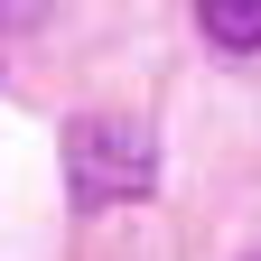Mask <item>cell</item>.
Returning a JSON list of instances; mask_svg holds the SVG:
<instances>
[{
  "label": "cell",
  "mask_w": 261,
  "mask_h": 261,
  "mask_svg": "<svg viewBox=\"0 0 261 261\" xmlns=\"http://www.w3.org/2000/svg\"><path fill=\"white\" fill-rule=\"evenodd\" d=\"M47 19V0H0V28H38Z\"/></svg>",
  "instance_id": "3"
},
{
  "label": "cell",
  "mask_w": 261,
  "mask_h": 261,
  "mask_svg": "<svg viewBox=\"0 0 261 261\" xmlns=\"http://www.w3.org/2000/svg\"><path fill=\"white\" fill-rule=\"evenodd\" d=\"M196 28L224 56H261V0H196Z\"/></svg>",
  "instance_id": "2"
},
{
  "label": "cell",
  "mask_w": 261,
  "mask_h": 261,
  "mask_svg": "<svg viewBox=\"0 0 261 261\" xmlns=\"http://www.w3.org/2000/svg\"><path fill=\"white\" fill-rule=\"evenodd\" d=\"M243 261H261V243H252V252H243Z\"/></svg>",
  "instance_id": "4"
},
{
  "label": "cell",
  "mask_w": 261,
  "mask_h": 261,
  "mask_svg": "<svg viewBox=\"0 0 261 261\" xmlns=\"http://www.w3.org/2000/svg\"><path fill=\"white\" fill-rule=\"evenodd\" d=\"M65 187L75 205H130L159 187V130L130 112H75L65 121Z\"/></svg>",
  "instance_id": "1"
}]
</instances>
